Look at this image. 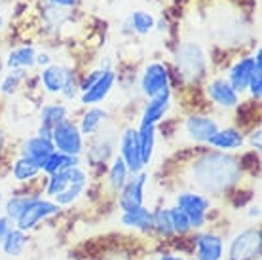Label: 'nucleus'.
<instances>
[{
  "label": "nucleus",
  "mask_w": 262,
  "mask_h": 260,
  "mask_svg": "<svg viewBox=\"0 0 262 260\" xmlns=\"http://www.w3.org/2000/svg\"><path fill=\"white\" fill-rule=\"evenodd\" d=\"M188 186L192 190L203 192L207 196L228 194L242 182L243 173L239 158L232 152L219 150H200L192 163L188 165Z\"/></svg>",
  "instance_id": "f257e3e1"
},
{
  "label": "nucleus",
  "mask_w": 262,
  "mask_h": 260,
  "mask_svg": "<svg viewBox=\"0 0 262 260\" xmlns=\"http://www.w3.org/2000/svg\"><path fill=\"white\" fill-rule=\"evenodd\" d=\"M173 61L177 65L179 74L183 76L184 82L196 84L207 78L209 72V57L203 50V46L194 40H184L179 42L173 53Z\"/></svg>",
  "instance_id": "f03ea898"
},
{
  "label": "nucleus",
  "mask_w": 262,
  "mask_h": 260,
  "mask_svg": "<svg viewBox=\"0 0 262 260\" xmlns=\"http://www.w3.org/2000/svg\"><path fill=\"white\" fill-rule=\"evenodd\" d=\"M175 207L188 216L192 232H200L209 222V211L213 207V198L198 190H181L175 194Z\"/></svg>",
  "instance_id": "7ed1b4c3"
},
{
  "label": "nucleus",
  "mask_w": 262,
  "mask_h": 260,
  "mask_svg": "<svg viewBox=\"0 0 262 260\" xmlns=\"http://www.w3.org/2000/svg\"><path fill=\"white\" fill-rule=\"evenodd\" d=\"M203 95L207 103L223 112H234L242 104V95H237L234 88L224 76H207L203 80Z\"/></svg>",
  "instance_id": "20e7f679"
},
{
  "label": "nucleus",
  "mask_w": 262,
  "mask_h": 260,
  "mask_svg": "<svg viewBox=\"0 0 262 260\" xmlns=\"http://www.w3.org/2000/svg\"><path fill=\"white\" fill-rule=\"evenodd\" d=\"M256 65H262V48L256 46V50L253 53H245V55H239L237 59H234L228 65V71H226V76L224 78L228 80V84L234 88L237 95H245L247 93V85H249V80L255 72Z\"/></svg>",
  "instance_id": "39448f33"
},
{
  "label": "nucleus",
  "mask_w": 262,
  "mask_h": 260,
  "mask_svg": "<svg viewBox=\"0 0 262 260\" xmlns=\"http://www.w3.org/2000/svg\"><path fill=\"white\" fill-rule=\"evenodd\" d=\"M52 143L55 146V150L65 152L69 156H84L85 150V137L80 133L78 124L67 118L61 124H57L52 131Z\"/></svg>",
  "instance_id": "423d86ee"
},
{
  "label": "nucleus",
  "mask_w": 262,
  "mask_h": 260,
  "mask_svg": "<svg viewBox=\"0 0 262 260\" xmlns=\"http://www.w3.org/2000/svg\"><path fill=\"white\" fill-rule=\"evenodd\" d=\"M59 213H61V207L53 200H50L46 196H38L21 213V216L15 221V226L29 234V232H33L34 228H38L44 221H50V219L57 216Z\"/></svg>",
  "instance_id": "0eeeda50"
},
{
  "label": "nucleus",
  "mask_w": 262,
  "mask_h": 260,
  "mask_svg": "<svg viewBox=\"0 0 262 260\" xmlns=\"http://www.w3.org/2000/svg\"><path fill=\"white\" fill-rule=\"evenodd\" d=\"M221 127L219 118L211 116L207 112H190L183 120L184 137L194 144H207L209 139Z\"/></svg>",
  "instance_id": "6e6552de"
},
{
  "label": "nucleus",
  "mask_w": 262,
  "mask_h": 260,
  "mask_svg": "<svg viewBox=\"0 0 262 260\" xmlns=\"http://www.w3.org/2000/svg\"><path fill=\"white\" fill-rule=\"evenodd\" d=\"M171 85L169 65L164 61H148L139 74V91L143 97H152Z\"/></svg>",
  "instance_id": "1a4fd4ad"
},
{
  "label": "nucleus",
  "mask_w": 262,
  "mask_h": 260,
  "mask_svg": "<svg viewBox=\"0 0 262 260\" xmlns=\"http://www.w3.org/2000/svg\"><path fill=\"white\" fill-rule=\"evenodd\" d=\"M260 258V228L249 226L237 232L228 245V260Z\"/></svg>",
  "instance_id": "9d476101"
},
{
  "label": "nucleus",
  "mask_w": 262,
  "mask_h": 260,
  "mask_svg": "<svg viewBox=\"0 0 262 260\" xmlns=\"http://www.w3.org/2000/svg\"><path fill=\"white\" fill-rule=\"evenodd\" d=\"M92 139V143L85 144V162L88 165H92L90 171L92 169H106V165L111 162L112 158L116 156V141H114V135H111L108 131H99L97 135L90 137Z\"/></svg>",
  "instance_id": "9b49d317"
},
{
  "label": "nucleus",
  "mask_w": 262,
  "mask_h": 260,
  "mask_svg": "<svg viewBox=\"0 0 262 260\" xmlns=\"http://www.w3.org/2000/svg\"><path fill=\"white\" fill-rule=\"evenodd\" d=\"M146 182H148V173L146 169L139 171L129 175L127 182H125L122 190L116 194V205L120 207V211H133L144 205V188H146Z\"/></svg>",
  "instance_id": "f8f14e48"
},
{
  "label": "nucleus",
  "mask_w": 262,
  "mask_h": 260,
  "mask_svg": "<svg viewBox=\"0 0 262 260\" xmlns=\"http://www.w3.org/2000/svg\"><path fill=\"white\" fill-rule=\"evenodd\" d=\"M192 249L198 260H224V237L215 230L194 232Z\"/></svg>",
  "instance_id": "ddd939ff"
},
{
  "label": "nucleus",
  "mask_w": 262,
  "mask_h": 260,
  "mask_svg": "<svg viewBox=\"0 0 262 260\" xmlns=\"http://www.w3.org/2000/svg\"><path fill=\"white\" fill-rule=\"evenodd\" d=\"M118 156L122 158L127 165L129 173H139L144 171L143 160H141V150H139V137H137V127L135 125H125L122 133L118 135Z\"/></svg>",
  "instance_id": "4468645a"
},
{
  "label": "nucleus",
  "mask_w": 262,
  "mask_h": 260,
  "mask_svg": "<svg viewBox=\"0 0 262 260\" xmlns=\"http://www.w3.org/2000/svg\"><path fill=\"white\" fill-rule=\"evenodd\" d=\"M173 106V88H165L160 93L146 99L143 111H141V120L139 124H154L160 125L169 114Z\"/></svg>",
  "instance_id": "2eb2a0df"
},
{
  "label": "nucleus",
  "mask_w": 262,
  "mask_h": 260,
  "mask_svg": "<svg viewBox=\"0 0 262 260\" xmlns=\"http://www.w3.org/2000/svg\"><path fill=\"white\" fill-rule=\"evenodd\" d=\"M118 82V74L114 69H105L103 74L97 78V82H93L85 91H82L78 95V101L82 106H95V104L105 103L108 95L112 93L114 85Z\"/></svg>",
  "instance_id": "dca6fc26"
},
{
  "label": "nucleus",
  "mask_w": 262,
  "mask_h": 260,
  "mask_svg": "<svg viewBox=\"0 0 262 260\" xmlns=\"http://www.w3.org/2000/svg\"><path fill=\"white\" fill-rule=\"evenodd\" d=\"M71 69L72 67L63 63V61H53L52 65L40 69L38 72L40 90L44 91V93H48V95H52V97H59V93L63 90V85H65V80L69 76Z\"/></svg>",
  "instance_id": "f3484780"
},
{
  "label": "nucleus",
  "mask_w": 262,
  "mask_h": 260,
  "mask_svg": "<svg viewBox=\"0 0 262 260\" xmlns=\"http://www.w3.org/2000/svg\"><path fill=\"white\" fill-rule=\"evenodd\" d=\"M67 118H71V109L65 101H53V103L42 104L38 112V129H36V133L52 139L53 127Z\"/></svg>",
  "instance_id": "a211bd4d"
},
{
  "label": "nucleus",
  "mask_w": 262,
  "mask_h": 260,
  "mask_svg": "<svg viewBox=\"0 0 262 260\" xmlns=\"http://www.w3.org/2000/svg\"><path fill=\"white\" fill-rule=\"evenodd\" d=\"M10 175L19 186H34L36 182H44V175L38 163L19 154L10 163Z\"/></svg>",
  "instance_id": "6ab92c4d"
},
{
  "label": "nucleus",
  "mask_w": 262,
  "mask_h": 260,
  "mask_svg": "<svg viewBox=\"0 0 262 260\" xmlns=\"http://www.w3.org/2000/svg\"><path fill=\"white\" fill-rule=\"evenodd\" d=\"M207 146L219 152H237L245 146V131L237 125L219 127V131L209 139Z\"/></svg>",
  "instance_id": "aec40b11"
},
{
  "label": "nucleus",
  "mask_w": 262,
  "mask_h": 260,
  "mask_svg": "<svg viewBox=\"0 0 262 260\" xmlns=\"http://www.w3.org/2000/svg\"><path fill=\"white\" fill-rule=\"evenodd\" d=\"M53 150H55V146H53L52 139L34 133V135L27 137V139L21 141L19 148H17V154L29 158V160H33V162H36L40 165V163L52 154Z\"/></svg>",
  "instance_id": "412c9836"
},
{
  "label": "nucleus",
  "mask_w": 262,
  "mask_h": 260,
  "mask_svg": "<svg viewBox=\"0 0 262 260\" xmlns=\"http://www.w3.org/2000/svg\"><path fill=\"white\" fill-rule=\"evenodd\" d=\"M36 46L34 44H19L13 46L12 50H8L6 57H4V67L8 71L12 69H21V71H33L36 67Z\"/></svg>",
  "instance_id": "4be33fe9"
},
{
  "label": "nucleus",
  "mask_w": 262,
  "mask_h": 260,
  "mask_svg": "<svg viewBox=\"0 0 262 260\" xmlns=\"http://www.w3.org/2000/svg\"><path fill=\"white\" fill-rule=\"evenodd\" d=\"M108 120V112L103 106H85V111L82 112V116L78 118V129L84 137H93L97 135L99 131L103 129V125H106Z\"/></svg>",
  "instance_id": "5701e85b"
},
{
  "label": "nucleus",
  "mask_w": 262,
  "mask_h": 260,
  "mask_svg": "<svg viewBox=\"0 0 262 260\" xmlns=\"http://www.w3.org/2000/svg\"><path fill=\"white\" fill-rule=\"evenodd\" d=\"M120 224L127 230L141 232V234H152V209L146 205L133 211H124L120 216Z\"/></svg>",
  "instance_id": "b1692460"
},
{
  "label": "nucleus",
  "mask_w": 262,
  "mask_h": 260,
  "mask_svg": "<svg viewBox=\"0 0 262 260\" xmlns=\"http://www.w3.org/2000/svg\"><path fill=\"white\" fill-rule=\"evenodd\" d=\"M137 137H139V150H141V160L144 167H148L154 160L156 152V141H158V125L154 124H139L137 125Z\"/></svg>",
  "instance_id": "393cba45"
},
{
  "label": "nucleus",
  "mask_w": 262,
  "mask_h": 260,
  "mask_svg": "<svg viewBox=\"0 0 262 260\" xmlns=\"http://www.w3.org/2000/svg\"><path fill=\"white\" fill-rule=\"evenodd\" d=\"M38 196H42L40 190H27L23 194L10 196L6 202H2V211H4V215L15 224V221L21 216V213H23V211L33 203L34 198H38Z\"/></svg>",
  "instance_id": "a878e982"
},
{
  "label": "nucleus",
  "mask_w": 262,
  "mask_h": 260,
  "mask_svg": "<svg viewBox=\"0 0 262 260\" xmlns=\"http://www.w3.org/2000/svg\"><path fill=\"white\" fill-rule=\"evenodd\" d=\"M129 175L131 173H129V169H127L125 162L116 154V156L108 162V165H106V182L105 184L108 186V190H111L112 194H118L120 190H122V186L127 182Z\"/></svg>",
  "instance_id": "bb28decb"
},
{
  "label": "nucleus",
  "mask_w": 262,
  "mask_h": 260,
  "mask_svg": "<svg viewBox=\"0 0 262 260\" xmlns=\"http://www.w3.org/2000/svg\"><path fill=\"white\" fill-rule=\"evenodd\" d=\"M27 245H29V234L19 230L17 226H13L10 232H8L2 241H0V249H2V253L10 256V258H17L21 254L25 253Z\"/></svg>",
  "instance_id": "cd10ccee"
},
{
  "label": "nucleus",
  "mask_w": 262,
  "mask_h": 260,
  "mask_svg": "<svg viewBox=\"0 0 262 260\" xmlns=\"http://www.w3.org/2000/svg\"><path fill=\"white\" fill-rule=\"evenodd\" d=\"M80 163H82V158L80 156H69L65 152L53 150L52 154L40 163V169H42V175L44 177H50V175H53V173L69 169L72 165H80Z\"/></svg>",
  "instance_id": "c85d7f7f"
},
{
  "label": "nucleus",
  "mask_w": 262,
  "mask_h": 260,
  "mask_svg": "<svg viewBox=\"0 0 262 260\" xmlns=\"http://www.w3.org/2000/svg\"><path fill=\"white\" fill-rule=\"evenodd\" d=\"M127 29L137 36H148L156 29V15L148 10H133L127 15Z\"/></svg>",
  "instance_id": "c756f323"
},
{
  "label": "nucleus",
  "mask_w": 262,
  "mask_h": 260,
  "mask_svg": "<svg viewBox=\"0 0 262 260\" xmlns=\"http://www.w3.org/2000/svg\"><path fill=\"white\" fill-rule=\"evenodd\" d=\"M29 80V71H21V69H12L6 74L0 76V95L4 97H13L17 95L21 85Z\"/></svg>",
  "instance_id": "7c9ffc66"
},
{
  "label": "nucleus",
  "mask_w": 262,
  "mask_h": 260,
  "mask_svg": "<svg viewBox=\"0 0 262 260\" xmlns=\"http://www.w3.org/2000/svg\"><path fill=\"white\" fill-rule=\"evenodd\" d=\"M152 234H156L162 240H173L175 237L167 207L152 209Z\"/></svg>",
  "instance_id": "2f4dec72"
},
{
  "label": "nucleus",
  "mask_w": 262,
  "mask_h": 260,
  "mask_svg": "<svg viewBox=\"0 0 262 260\" xmlns=\"http://www.w3.org/2000/svg\"><path fill=\"white\" fill-rule=\"evenodd\" d=\"M169 211V219H171V226H173V232H175V237H188L192 232V226H190V221H188V216L184 215L183 211L175 205H171L167 207Z\"/></svg>",
  "instance_id": "473e14b6"
},
{
  "label": "nucleus",
  "mask_w": 262,
  "mask_h": 260,
  "mask_svg": "<svg viewBox=\"0 0 262 260\" xmlns=\"http://www.w3.org/2000/svg\"><path fill=\"white\" fill-rule=\"evenodd\" d=\"M78 95H80V74H78V71L72 67L71 72H69V76H67V80H65V85H63V90H61V93H59V97H61V101L69 103V101L78 99Z\"/></svg>",
  "instance_id": "72a5a7b5"
},
{
  "label": "nucleus",
  "mask_w": 262,
  "mask_h": 260,
  "mask_svg": "<svg viewBox=\"0 0 262 260\" xmlns=\"http://www.w3.org/2000/svg\"><path fill=\"white\" fill-rule=\"evenodd\" d=\"M247 95L251 97V101L258 103L262 97V65H256L255 72L249 80V85H247Z\"/></svg>",
  "instance_id": "f704fd0d"
},
{
  "label": "nucleus",
  "mask_w": 262,
  "mask_h": 260,
  "mask_svg": "<svg viewBox=\"0 0 262 260\" xmlns=\"http://www.w3.org/2000/svg\"><path fill=\"white\" fill-rule=\"evenodd\" d=\"M260 135H262L260 124H255L253 127H251L249 133L245 135V144H249V148H251V150H255V152H260V150H262Z\"/></svg>",
  "instance_id": "c9c22d12"
},
{
  "label": "nucleus",
  "mask_w": 262,
  "mask_h": 260,
  "mask_svg": "<svg viewBox=\"0 0 262 260\" xmlns=\"http://www.w3.org/2000/svg\"><path fill=\"white\" fill-rule=\"evenodd\" d=\"M48 6L59 8V10H76L80 6V0H46Z\"/></svg>",
  "instance_id": "e433bc0d"
},
{
  "label": "nucleus",
  "mask_w": 262,
  "mask_h": 260,
  "mask_svg": "<svg viewBox=\"0 0 262 260\" xmlns=\"http://www.w3.org/2000/svg\"><path fill=\"white\" fill-rule=\"evenodd\" d=\"M53 61V55L50 52H38L36 53V67L38 69H44V67H48V65H52Z\"/></svg>",
  "instance_id": "4c0bfd02"
},
{
  "label": "nucleus",
  "mask_w": 262,
  "mask_h": 260,
  "mask_svg": "<svg viewBox=\"0 0 262 260\" xmlns=\"http://www.w3.org/2000/svg\"><path fill=\"white\" fill-rule=\"evenodd\" d=\"M13 226H15V224H13L6 215H0V241H2V237H4Z\"/></svg>",
  "instance_id": "58836bf2"
},
{
  "label": "nucleus",
  "mask_w": 262,
  "mask_h": 260,
  "mask_svg": "<svg viewBox=\"0 0 262 260\" xmlns=\"http://www.w3.org/2000/svg\"><path fill=\"white\" fill-rule=\"evenodd\" d=\"M156 260H186V256H183V254H175V253H162Z\"/></svg>",
  "instance_id": "ea45409f"
},
{
  "label": "nucleus",
  "mask_w": 262,
  "mask_h": 260,
  "mask_svg": "<svg viewBox=\"0 0 262 260\" xmlns=\"http://www.w3.org/2000/svg\"><path fill=\"white\" fill-rule=\"evenodd\" d=\"M6 148H8V137H6V133H4V129L0 127V156L6 152Z\"/></svg>",
  "instance_id": "a19ab883"
},
{
  "label": "nucleus",
  "mask_w": 262,
  "mask_h": 260,
  "mask_svg": "<svg viewBox=\"0 0 262 260\" xmlns=\"http://www.w3.org/2000/svg\"><path fill=\"white\" fill-rule=\"evenodd\" d=\"M249 216L251 219H260V205L258 203H255V205H251V209H249Z\"/></svg>",
  "instance_id": "79ce46f5"
},
{
  "label": "nucleus",
  "mask_w": 262,
  "mask_h": 260,
  "mask_svg": "<svg viewBox=\"0 0 262 260\" xmlns=\"http://www.w3.org/2000/svg\"><path fill=\"white\" fill-rule=\"evenodd\" d=\"M6 31V13L0 10V34Z\"/></svg>",
  "instance_id": "37998d69"
},
{
  "label": "nucleus",
  "mask_w": 262,
  "mask_h": 260,
  "mask_svg": "<svg viewBox=\"0 0 262 260\" xmlns=\"http://www.w3.org/2000/svg\"><path fill=\"white\" fill-rule=\"evenodd\" d=\"M4 202V194H2V190H0V203Z\"/></svg>",
  "instance_id": "c03bdc74"
},
{
  "label": "nucleus",
  "mask_w": 262,
  "mask_h": 260,
  "mask_svg": "<svg viewBox=\"0 0 262 260\" xmlns=\"http://www.w3.org/2000/svg\"><path fill=\"white\" fill-rule=\"evenodd\" d=\"M186 260H198V258H194V256H186Z\"/></svg>",
  "instance_id": "a18cd8bd"
},
{
  "label": "nucleus",
  "mask_w": 262,
  "mask_h": 260,
  "mask_svg": "<svg viewBox=\"0 0 262 260\" xmlns=\"http://www.w3.org/2000/svg\"><path fill=\"white\" fill-rule=\"evenodd\" d=\"M255 260H260V258H255Z\"/></svg>",
  "instance_id": "49530a36"
}]
</instances>
